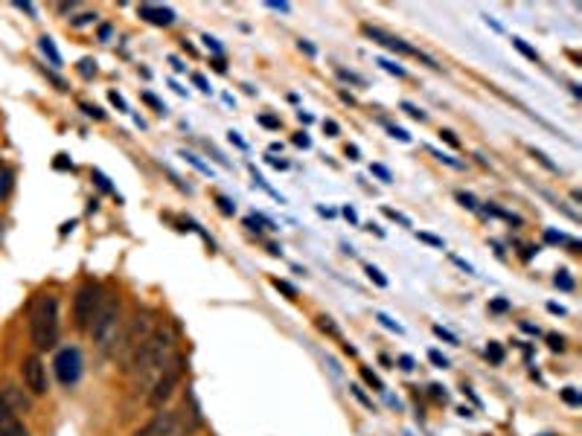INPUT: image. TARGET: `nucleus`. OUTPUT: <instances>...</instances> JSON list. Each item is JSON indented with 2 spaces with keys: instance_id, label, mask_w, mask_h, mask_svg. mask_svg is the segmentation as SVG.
<instances>
[{
  "instance_id": "obj_1",
  "label": "nucleus",
  "mask_w": 582,
  "mask_h": 436,
  "mask_svg": "<svg viewBox=\"0 0 582 436\" xmlns=\"http://www.w3.org/2000/svg\"><path fill=\"white\" fill-rule=\"evenodd\" d=\"M178 355V335H175V326L172 323H163L158 326V332L148 338V343L143 347V352L138 355L131 367V379H134V390L143 396H148V390L155 387V381L163 375L172 364V358Z\"/></svg>"
},
{
  "instance_id": "obj_2",
  "label": "nucleus",
  "mask_w": 582,
  "mask_h": 436,
  "mask_svg": "<svg viewBox=\"0 0 582 436\" xmlns=\"http://www.w3.org/2000/svg\"><path fill=\"white\" fill-rule=\"evenodd\" d=\"M158 314L152 309H138L131 314V318L123 320V329H119V338L114 343V358L123 372H131L134 360H138V355L143 352V347L148 343V338H152L158 332Z\"/></svg>"
},
{
  "instance_id": "obj_3",
  "label": "nucleus",
  "mask_w": 582,
  "mask_h": 436,
  "mask_svg": "<svg viewBox=\"0 0 582 436\" xmlns=\"http://www.w3.org/2000/svg\"><path fill=\"white\" fill-rule=\"evenodd\" d=\"M26 326H29V340H33L36 352L56 350L58 335H62V323H58V297L50 291H41L29 299Z\"/></svg>"
},
{
  "instance_id": "obj_4",
  "label": "nucleus",
  "mask_w": 582,
  "mask_h": 436,
  "mask_svg": "<svg viewBox=\"0 0 582 436\" xmlns=\"http://www.w3.org/2000/svg\"><path fill=\"white\" fill-rule=\"evenodd\" d=\"M119 329H123V299H119V294H102V303L94 314L91 326H87V335H91L94 347L102 355L114 352Z\"/></svg>"
},
{
  "instance_id": "obj_5",
  "label": "nucleus",
  "mask_w": 582,
  "mask_h": 436,
  "mask_svg": "<svg viewBox=\"0 0 582 436\" xmlns=\"http://www.w3.org/2000/svg\"><path fill=\"white\" fill-rule=\"evenodd\" d=\"M187 408L181 404V408H163V411H155V416L148 419V422L143 428H138L131 436H189V425H187Z\"/></svg>"
},
{
  "instance_id": "obj_6",
  "label": "nucleus",
  "mask_w": 582,
  "mask_h": 436,
  "mask_svg": "<svg viewBox=\"0 0 582 436\" xmlns=\"http://www.w3.org/2000/svg\"><path fill=\"white\" fill-rule=\"evenodd\" d=\"M181 379H184V355L178 352L175 358H172V364L163 370V375L155 381V387L148 390V396H146V408L148 411H163V404H167L172 396H175V390H178V384H181Z\"/></svg>"
},
{
  "instance_id": "obj_7",
  "label": "nucleus",
  "mask_w": 582,
  "mask_h": 436,
  "mask_svg": "<svg viewBox=\"0 0 582 436\" xmlns=\"http://www.w3.org/2000/svg\"><path fill=\"white\" fill-rule=\"evenodd\" d=\"M99 303H102L99 282L85 279L79 289H77V294H73V326H77L79 332H87V326H91Z\"/></svg>"
},
{
  "instance_id": "obj_8",
  "label": "nucleus",
  "mask_w": 582,
  "mask_h": 436,
  "mask_svg": "<svg viewBox=\"0 0 582 436\" xmlns=\"http://www.w3.org/2000/svg\"><path fill=\"white\" fill-rule=\"evenodd\" d=\"M21 381H24V390L33 399H41L50 393V381H47V367H44V360L38 352L26 355L21 360Z\"/></svg>"
},
{
  "instance_id": "obj_9",
  "label": "nucleus",
  "mask_w": 582,
  "mask_h": 436,
  "mask_svg": "<svg viewBox=\"0 0 582 436\" xmlns=\"http://www.w3.org/2000/svg\"><path fill=\"white\" fill-rule=\"evenodd\" d=\"M364 35L370 38V41H376V44H382V47H387V50H393V53H399V56H408V58H420V62H425L428 67H434V70H440V65L434 62V58H431L428 53H423L420 47H411L408 41H402L399 35H391V33H384V29H379V26H364Z\"/></svg>"
},
{
  "instance_id": "obj_10",
  "label": "nucleus",
  "mask_w": 582,
  "mask_h": 436,
  "mask_svg": "<svg viewBox=\"0 0 582 436\" xmlns=\"http://www.w3.org/2000/svg\"><path fill=\"white\" fill-rule=\"evenodd\" d=\"M53 370H56V379L62 387H73L79 381L82 375V352L77 347H65L58 350L53 358Z\"/></svg>"
},
{
  "instance_id": "obj_11",
  "label": "nucleus",
  "mask_w": 582,
  "mask_h": 436,
  "mask_svg": "<svg viewBox=\"0 0 582 436\" xmlns=\"http://www.w3.org/2000/svg\"><path fill=\"white\" fill-rule=\"evenodd\" d=\"M0 408H6L12 413H33V396L26 393L18 384H0Z\"/></svg>"
},
{
  "instance_id": "obj_12",
  "label": "nucleus",
  "mask_w": 582,
  "mask_h": 436,
  "mask_svg": "<svg viewBox=\"0 0 582 436\" xmlns=\"http://www.w3.org/2000/svg\"><path fill=\"white\" fill-rule=\"evenodd\" d=\"M140 12V18L148 21V24H155V26H172L175 24V12L169 6H155V4H143L138 6Z\"/></svg>"
},
{
  "instance_id": "obj_13",
  "label": "nucleus",
  "mask_w": 582,
  "mask_h": 436,
  "mask_svg": "<svg viewBox=\"0 0 582 436\" xmlns=\"http://www.w3.org/2000/svg\"><path fill=\"white\" fill-rule=\"evenodd\" d=\"M0 436H29V428L18 413L0 408Z\"/></svg>"
},
{
  "instance_id": "obj_14",
  "label": "nucleus",
  "mask_w": 582,
  "mask_h": 436,
  "mask_svg": "<svg viewBox=\"0 0 582 436\" xmlns=\"http://www.w3.org/2000/svg\"><path fill=\"white\" fill-rule=\"evenodd\" d=\"M38 47H41V53L50 58V65L53 67H62V56H58V50H56V44H53V38L50 35H41L38 38Z\"/></svg>"
},
{
  "instance_id": "obj_15",
  "label": "nucleus",
  "mask_w": 582,
  "mask_h": 436,
  "mask_svg": "<svg viewBox=\"0 0 582 436\" xmlns=\"http://www.w3.org/2000/svg\"><path fill=\"white\" fill-rule=\"evenodd\" d=\"M12 184H15V172H12L9 167H4V163H0V201H4L6 195L12 192Z\"/></svg>"
},
{
  "instance_id": "obj_16",
  "label": "nucleus",
  "mask_w": 582,
  "mask_h": 436,
  "mask_svg": "<svg viewBox=\"0 0 582 436\" xmlns=\"http://www.w3.org/2000/svg\"><path fill=\"white\" fill-rule=\"evenodd\" d=\"M376 65H379L382 70H387V73H393V76H399V79H405V76H408V70H405V67H399L396 62H391V58H376Z\"/></svg>"
},
{
  "instance_id": "obj_17",
  "label": "nucleus",
  "mask_w": 582,
  "mask_h": 436,
  "mask_svg": "<svg viewBox=\"0 0 582 436\" xmlns=\"http://www.w3.org/2000/svg\"><path fill=\"white\" fill-rule=\"evenodd\" d=\"M513 47H516L521 56H525V58H530V62H539V53H536L525 38H513Z\"/></svg>"
},
{
  "instance_id": "obj_18",
  "label": "nucleus",
  "mask_w": 582,
  "mask_h": 436,
  "mask_svg": "<svg viewBox=\"0 0 582 436\" xmlns=\"http://www.w3.org/2000/svg\"><path fill=\"white\" fill-rule=\"evenodd\" d=\"M362 379L373 387V390H379V393H384V384H382V379L373 370H367V367H362Z\"/></svg>"
},
{
  "instance_id": "obj_19",
  "label": "nucleus",
  "mask_w": 582,
  "mask_h": 436,
  "mask_svg": "<svg viewBox=\"0 0 582 436\" xmlns=\"http://www.w3.org/2000/svg\"><path fill=\"white\" fill-rule=\"evenodd\" d=\"M367 277H370L373 282H376V285H379V289H387V277L382 274V270H379V268H373V265H367Z\"/></svg>"
},
{
  "instance_id": "obj_20",
  "label": "nucleus",
  "mask_w": 582,
  "mask_h": 436,
  "mask_svg": "<svg viewBox=\"0 0 582 436\" xmlns=\"http://www.w3.org/2000/svg\"><path fill=\"white\" fill-rule=\"evenodd\" d=\"M318 326L323 329V332H330L332 338H341V329L332 323V318H318Z\"/></svg>"
},
{
  "instance_id": "obj_21",
  "label": "nucleus",
  "mask_w": 582,
  "mask_h": 436,
  "mask_svg": "<svg viewBox=\"0 0 582 436\" xmlns=\"http://www.w3.org/2000/svg\"><path fill=\"white\" fill-rule=\"evenodd\" d=\"M274 289H277V291H282L286 297H291V299L297 297V289H294L291 282H286V279H274Z\"/></svg>"
},
{
  "instance_id": "obj_22",
  "label": "nucleus",
  "mask_w": 582,
  "mask_h": 436,
  "mask_svg": "<svg viewBox=\"0 0 582 436\" xmlns=\"http://www.w3.org/2000/svg\"><path fill=\"white\" fill-rule=\"evenodd\" d=\"M486 355L492 358V364H504V350L498 347V343H489V347H486Z\"/></svg>"
},
{
  "instance_id": "obj_23",
  "label": "nucleus",
  "mask_w": 582,
  "mask_h": 436,
  "mask_svg": "<svg viewBox=\"0 0 582 436\" xmlns=\"http://www.w3.org/2000/svg\"><path fill=\"white\" fill-rule=\"evenodd\" d=\"M428 360H431V364H434V367H440V370L449 367V358H445L443 352H437V350H431V352H428Z\"/></svg>"
},
{
  "instance_id": "obj_24",
  "label": "nucleus",
  "mask_w": 582,
  "mask_h": 436,
  "mask_svg": "<svg viewBox=\"0 0 582 436\" xmlns=\"http://www.w3.org/2000/svg\"><path fill=\"white\" fill-rule=\"evenodd\" d=\"M416 238H420V242H425V245H431V248H445V242L440 236H431V233H416Z\"/></svg>"
},
{
  "instance_id": "obj_25",
  "label": "nucleus",
  "mask_w": 582,
  "mask_h": 436,
  "mask_svg": "<svg viewBox=\"0 0 582 436\" xmlns=\"http://www.w3.org/2000/svg\"><path fill=\"white\" fill-rule=\"evenodd\" d=\"M376 320H379L384 329H391V332H396V335H402V332H405V329H402L399 323H393L391 318H387V314H376Z\"/></svg>"
},
{
  "instance_id": "obj_26",
  "label": "nucleus",
  "mask_w": 582,
  "mask_h": 436,
  "mask_svg": "<svg viewBox=\"0 0 582 436\" xmlns=\"http://www.w3.org/2000/svg\"><path fill=\"white\" fill-rule=\"evenodd\" d=\"M434 335L437 338H443V340H449L452 347H460V340H457V335H452L449 329H443V326H434Z\"/></svg>"
},
{
  "instance_id": "obj_27",
  "label": "nucleus",
  "mask_w": 582,
  "mask_h": 436,
  "mask_svg": "<svg viewBox=\"0 0 582 436\" xmlns=\"http://www.w3.org/2000/svg\"><path fill=\"white\" fill-rule=\"evenodd\" d=\"M370 172H373V175H376V177H382V180H384V184H391V180H393V175H391V172H387V169L382 167V163H373V167H370Z\"/></svg>"
},
{
  "instance_id": "obj_28",
  "label": "nucleus",
  "mask_w": 582,
  "mask_h": 436,
  "mask_svg": "<svg viewBox=\"0 0 582 436\" xmlns=\"http://www.w3.org/2000/svg\"><path fill=\"white\" fill-rule=\"evenodd\" d=\"M79 73H82V76H94V73H97V62H91V58H82V62H79Z\"/></svg>"
},
{
  "instance_id": "obj_29",
  "label": "nucleus",
  "mask_w": 582,
  "mask_h": 436,
  "mask_svg": "<svg viewBox=\"0 0 582 436\" xmlns=\"http://www.w3.org/2000/svg\"><path fill=\"white\" fill-rule=\"evenodd\" d=\"M554 282L559 285V289H565V291H574V279H571L568 274H565V270H562V274H556Z\"/></svg>"
},
{
  "instance_id": "obj_30",
  "label": "nucleus",
  "mask_w": 582,
  "mask_h": 436,
  "mask_svg": "<svg viewBox=\"0 0 582 436\" xmlns=\"http://www.w3.org/2000/svg\"><path fill=\"white\" fill-rule=\"evenodd\" d=\"M143 99H146L148 105H152V108H155L158 114H163V111H167V105H163V102H160L158 96H152V94H148V90H146V94H143Z\"/></svg>"
},
{
  "instance_id": "obj_31",
  "label": "nucleus",
  "mask_w": 582,
  "mask_h": 436,
  "mask_svg": "<svg viewBox=\"0 0 582 436\" xmlns=\"http://www.w3.org/2000/svg\"><path fill=\"white\" fill-rule=\"evenodd\" d=\"M402 108H405L414 119H420V123H425V119H428V117H425V111H420V108H416V105H411V102H405V105H402Z\"/></svg>"
},
{
  "instance_id": "obj_32",
  "label": "nucleus",
  "mask_w": 582,
  "mask_h": 436,
  "mask_svg": "<svg viewBox=\"0 0 582 436\" xmlns=\"http://www.w3.org/2000/svg\"><path fill=\"white\" fill-rule=\"evenodd\" d=\"M387 131H391V137H399L402 143H411V134L405 128H396V126H387Z\"/></svg>"
},
{
  "instance_id": "obj_33",
  "label": "nucleus",
  "mask_w": 582,
  "mask_h": 436,
  "mask_svg": "<svg viewBox=\"0 0 582 436\" xmlns=\"http://www.w3.org/2000/svg\"><path fill=\"white\" fill-rule=\"evenodd\" d=\"M181 157H187V160H189V163H192V167H196L199 172H204V175H210V167H204V163H201V160H199L196 155H189V152H184Z\"/></svg>"
},
{
  "instance_id": "obj_34",
  "label": "nucleus",
  "mask_w": 582,
  "mask_h": 436,
  "mask_svg": "<svg viewBox=\"0 0 582 436\" xmlns=\"http://www.w3.org/2000/svg\"><path fill=\"white\" fill-rule=\"evenodd\" d=\"M323 131H326V137H338V134H341V126L335 123V119H326V123H323Z\"/></svg>"
},
{
  "instance_id": "obj_35",
  "label": "nucleus",
  "mask_w": 582,
  "mask_h": 436,
  "mask_svg": "<svg viewBox=\"0 0 582 436\" xmlns=\"http://www.w3.org/2000/svg\"><path fill=\"white\" fill-rule=\"evenodd\" d=\"M434 157H437L440 163H449L452 169H464V163H460V160H454V157H449V155H443V152H434Z\"/></svg>"
},
{
  "instance_id": "obj_36",
  "label": "nucleus",
  "mask_w": 582,
  "mask_h": 436,
  "mask_svg": "<svg viewBox=\"0 0 582 436\" xmlns=\"http://www.w3.org/2000/svg\"><path fill=\"white\" fill-rule=\"evenodd\" d=\"M384 216H387V218H396L399 224H405V228H411V221H408L405 216H402V213H396V209H391V207H384Z\"/></svg>"
},
{
  "instance_id": "obj_37",
  "label": "nucleus",
  "mask_w": 582,
  "mask_h": 436,
  "mask_svg": "<svg viewBox=\"0 0 582 436\" xmlns=\"http://www.w3.org/2000/svg\"><path fill=\"white\" fill-rule=\"evenodd\" d=\"M97 18H99V15H97V12H85V15H79V18H77V21H73V26L91 24V21H97Z\"/></svg>"
},
{
  "instance_id": "obj_38",
  "label": "nucleus",
  "mask_w": 582,
  "mask_h": 436,
  "mask_svg": "<svg viewBox=\"0 0 582 436\" xmlns=\"http://www.w3.org/2000/svg\"><path fill=\"white\" fill-rule=\"evenodd\" d=\"M440 140H445V143H449V146H454V148L460 146V140L454 137V131H449V128H443V131H440Z\"/></svg>"
},
{
  "instance_id": "obj_39",
  "label": "nucleus",
  "mask_w": 582,
  "mask_h": 436,
  "mask_svg": "<svg viewBox=\"0 0 582 436\" xmlns=\"http://www.w3.org/2000/svg\"><path fill=\"white\" fill-rule=\"evenodd\" d=\"M457 201L464 204V207H469V209H477V204H475V198L469 192H457Z\"/></svg>"
},
{
  "instance_id": "obj_40",
  "label": "nucleus",
  "mask_w": 582,
  "mask_h": 436,
  "mask_svg": "<svg viewBox=\"0 0 582 436\" xmlns=\"http://www.w3.org/2000/svg\"><path fill=\"white\" fill-rule=\"evenodd\" d=\"M108 99H111V102L117 105V108H119V111H128V105H126V99H123V96H119V94H117V90H111V94H108Z\"/></svg>"
},
{
  "instance_id": "obj_41",
  "label": "nucleus",
  "mask_w": 582,
  "mask_h": 436,
  "mask_svg": "<svg viewBox=\"0 0 582 436\" xmlns=\"http://www.w3.org/2000/svg\"><path fill=\"white\" fill-rule=\"evenodd\" d=\"M82 111L87 114V117H94V119H106V114H102L97 105H82Z\"/></svg>"
},
{
  "instance_id": "obj_42",
  "label": "nucleus",
  "mask_w": 582,
  "mask_h": 436,
  "mask_svg": "<svg viewBox=\"0 0 582 436\" xmlns=\"http://www.w3.org/2000/svg\"><path fill=\"white\" fill-rule=\"evenodd\" d=\"M350 390H352V396H355L358 401H362V404H364V408H370V411H373V401H370V399H367V396L362 393V387H350Z\"/></svg>"
},
{
  "instance_id": "obj_43",
  "label": "nucleus",
  "mask_w": 582,
  "mask_h": 436,
  "mask_svg": "<svg viewBox=\"0 0 582 436\" xmlns=\"http://www.w3.org/2000/svg\"><path fill=\"white\" fill-rule=\"evenodd\" d=\"M204 44H207V47H210L219 58H221V53H225V50H221V44H219L216 38H210V35H204Z\"/></svg>"
},
{
  "instance_id": "obj_44",
  "label": "nucleus",
  "mask_w": 582,
  "mask_h": 436,
  "mask_svg": "<svg viewBox=\"0 0 582 436\" xmlns=\"http://www.w3.org/2000/svg\"><path fill=\"white\" fill-rule=\"evenodd\" d=\"M533 157H536V160H539V163H542V167H547L550 172H556V167H554V163H550V160H547V157H545L542 152H536V148H533Z\"/></svg>"
},
{
  "instance_id": "obj_45",
  "label": "nucleus",
  "mask_w": 582,
  "mask_h": 436,
  "mask_svg": "<svg viewBox=\"0 0 582 436\" xmlns=\"http://www.w3.org/2000/svg\"><path fill=\"white\" fill-rule=\"evenodd\" d=\"M562 399L568 401V404H579V396L574 393V387H568V390H562Z\"/></svg>"
},
{
  "instance_id": "obj_46",
  "label": "nucleus",
  "mask_w": 582,
  "mask_h": 436,
  "mask_svg": "<svg viewBox=\"0 0 582 436\" xmlns=\"http://www.w3.org/2000/svg\"><path fill=\"white\" fill-rule=\"evenodd\" d=\"M547 340H550V350H554V352H562V350H565V340H562V338H556V335H550Z\"/></svg>"
},
{
  "instance_id": "obj_47",
  "label": "nucleus",
  "mask_w": 582,
  "mask_h": 436,
  "mask_svg": "<svg viewBox=\"0 0 582 436\" xmlns=\"http://www.w3.org/2000/svg\"><path fill=\"white\" fill-rule=\"evenodd\" d=\"M338 76H341V79H350V82H358V85L364 82L362 76H355V73H350V70H341V67H338Z\"/></svg>"
},
{
  "instance_id": "obj_48",
  "label": "nucleus",
  "mask_w": 582,
  "mask_h": 436,
  "mask_svg": "<svg viewBox=\"0 0 582 436\" xmlns=\"http://www.w3.org/2000/svg\"><path fill=\"white\" fill-rule=\"evenodd\" d=\"M94 180H97V184H99L102 189H106V192H111V184H108V177H106V175H102V172H94Z\"/></svg>"
},
{
  "instance_id": "obj_49",
  "label": "nucleus",
  "mask_w": 582,
  "mask_h": 436,
  "mask_svg": "<svg viewBox=\"0 0 582 436\" xmlns=\"http://www.w3.org/2000/svg\"><path fill=\"white\" fill-rule=\"evenodd\" d=\"M260 123L265 128H280V119H274V117H260Z\"/></svg>"
},
{
  "instance_id": "obj_50",
  "label": "nucleus",
  "mask_w": 582,
  "mask_h": 436,
  "mask_svg": "<svg viewBox=\"0 0 582 436\" xmlns=\"http://www.w3.org/2000/svg\"><path fill=\"white\" fill-rule=\"evenodd\" d=\"M192 82H196V85L204 90V94H210V85H207V79H204V76H199V73H196V76H192Z\"/></svg>"
},
{
  "instance_id": "obj_51",
  "label": "nucleus",
  "mask_w": 582,
  "mask_h": 436,
  "mask_svg": "<svg viewBox=\"0 0 582 436\" xmlns=\"http://www.w3.org/2000/svg\"><path fill=\"white\" fill-rule=\"evenodd\" d=\"M399 364H402V370H408V372H411V370H414V358L402 355V358H399Z\"/></svg>"
},
{
  "instance_id": "obj_52",
  "label": "nucleus",
  "mask_w": 582,
  "mask_h": 436,
  "mask_svg": "<svg viewBox=\"0 0 582 436\" xmlns=\"http://www.w3.org/2000/svg\"><path fill=\"white\" fill-rule=\"evenodd\" d=\"M268 163H271L274 169H289V163L286 160H277V157H268Z\"/></svg>"
},
{
  "instance_id": "obj_53",
  "label": "nucleus",
  "mask_w": 582,
  "mask_h": 436,
  "mask_svg": "<svg viewBox=\"0 0 582 436\" xmlns=\"http://www.w3.org/2000/svg\"><path fill=\"white\" fill-rule=\"evenodd\" d=\"M294 143H297V146H303V148H309V146H311V140L306 137V134H297V137H294Z\"/></svg>"
},
{
  "instance_id": "obj_54",
  "label": "nucleus",
  "mask_w": 582,
  "mask_h": 436,
  "mask_svg": "<svg viewBox=\"0 0 582 436\" xmlns=\"http://www.w3.org/2000/svg\"><path fill=\"white\" fill-rule=\"evenodd\" d=\"M265 6H268V9H274V12H289V9H291L289 4H265Z\"/></svg>"
},
{
  "instance_id": "obj_55",
  "label": "nucleus",
  "mask_w": 582,
  "mask_h": 436,
  "mask_svg": "<svg viewBox=\"0 0 582 436\" xmlns=\"http://www.w3.org/2000/svg\"><path fill=\"white\" fill-rule=\"evenodd\" d=\"M344 216H347L352 224H358V216H355V209H352V207H344Z\"/></svg>"
},
{
  "instance_id": "obj_56",
  "label": "nucleus",
  "mask_w": 582,
  "mask_h": 436,
  "mask_svg": "<svg viewBox=\"0 0 582 436\" xmlns=\"http://www.w3.org/2000/svg\"><path fill=\"white\" fill-rule=\"evenodd\" d=\"M230 140H233V143H236L239 148H245V140H242V137H239V134H236V131H230Z\"/></svg>"
},
{
  "instance_id": "obj_57",
  "label": "nucleus",
  "mask_w": 582,
  "mask_h": 436,
  "mask_svg": "<svg viewBox=\"0 0 582 436\" xmlns=\"http://www.w3.org/2000/svg\"><path fill=\"white\" fill-rule=\"evenodd\" d=\"M347 157H350V160H358V146H347Z\"/></svg>"
},
{
  "instance_id": "obj_58",
  "label": "nucleus",
  "mask_w": 582,
  "mask_h": 436,
  "mask_svg": "<svg viewBox=\"0 0 582 436\" xmlns=\"http://www.w3.org/2000/svg\"><path fill=\"white\" fill-rule=\"evenodd\" d=\"M108 35H111V26H108V24H106V26H99V38L106 41Z\"/></svg>"
},
{
  "instance_id": "obj_59",
  "label": "nucleus",
  "mask_w": 582,
  "mask_h": 436,
  "mask_svg": "<svg viewBox=\"0 0 582 436\" xmlns=\"http://www.w3.org/2000/svg\"><path fill=\"white\" fill-rule=\"evenodd\" d=\"M301 50H306L309 56H315V47H311V44H306V41H301Z\"/></svg>"
},
{
  "instance_id": "obj_60",
  "label": "nucleus",
  "mask_w": 582,
  "mask_h": 436,
  "mask_svg": "<svg viewBox=\"0 0 582 436\" xmlns=\"http://www.w3.org/2000/svg\"><path fill=\"white\" fill-rule=\"evenodd\" d=\"M15 6H18V9H24L26 15H36V9H33V6H29V4H15Z\"/></svg>"
},
{
  "instance_id": "obj_61",
  "label": "nucleus",
  "mask_w": 582,
  "mask_h": 436,
  "mask_svg": "<svg viewBox=\"0 0 582 436\" xmlns=\"http://www.w3.org/2000/svg\"><path fill=\"white\" fill-rule=\"evenodd\" d=\"M547 309H550V311H554V314H565V309H562V306H556V303H550Z\"/></svg>"
}]
</instances>
